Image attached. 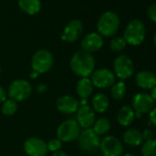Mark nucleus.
<instances>
[{"mask_svg":"<svg viewBox=\"0 0 156 156\" xmlns=\"http://www.w3.org/2000/svg\"><path fill=\"white\" fill-rule=\"evenodd\" d=\"M96 61L92 53L83 50L74 52L70 60V67L74 74L81 78L89 77L95 71Z\"/></svg>","mask_w":156,"mask_h":156,"instance_id":"f257e3e1","label":"nucleus"},{"mask_svg":"<svg viewBox=\"0 0 156 156\" xmlns=\"http://www.w3.org/2000/svg\"><path fill=\"white\" fill-rule=\"evenodd\" d=\"M146 36V30L144 23L140 20H133L127 25L123 38L126 41L127 44L131 46H139L140 45Z\"/></svg>","mask_w":156,"mask_h":156,"instance_id":"f03ea898","label":"nucleus"},{"mask_svg":"<svg viewBox=\"0 0 156 156\" xmlns=\"http://www.w3.org/2000/svg\"><path fill=\"white\" fill-rule=\"evenodd\" d=\"M119 24V16L112 11H107L100 16L98 21L97 28L98 34L104 37H112L117 33Z\"/></svg>","mask_w":156,"mask_h":156,"instance_id":"7ed1b4c3","label":"nucleus"},{"mask_svg":"<svg viewBox=\"0 0 156 156\" xmlns=\"http://www.w3.org/2000/svg\"><path fill=\"white\" fill-rule=\"evenodd\" d=\"M81 132V128L75 119H69L62 122L56 130L57 139L62 142H72L78 139Z\"/></svg>","mask_w":156,"mask_h":156,"instance_id":"20e7f679","label":"nucleus"},{"mask_svg":"<svg viewBox=\"0 0 156 156\" xmlns=\"http://www.w3.org/2000/svg\"><path fill=\"white\" fill-rule=\"evenodd\" d=\"M7 92L10 99L16 102H21L30 97L32 93V87L28 80L17 79L10 83Z\"/></svg>","mask_w":156,"mask_h":156,"instance_id":"39448f33","label":"nucleus"},{"mask_svg":"<svg viewBox=\"0 0 156 156\" xmlns=\"http://www.w3.org/2000/svg\"><path fill=\"white\" fill-rule=\"evenodd\" d=\"M53 55L48 50L37 51L31 58L32 71L37 73H45L51 70L53 65Z\"/></svg>","mask_w":156,"mask_h":156,"instance_id":"423d86ee","label":"nucleus"},{"mask_svg":"<svg viewBox=\"0 0 156 156\" xmlns=\"http://www.w3.org/2000/svg\"><path fill=\"white\" fill-rule=\"evenodd\" d=\"M113 70L115 76L119 78L121 81L129 79L133 75L135 70L133 61L128 55L120 54L114 60Z\"/></svg>","mask_w":156,"mask_h":156,"instance_id":"0eeeda50","label":"nucleus"},{"mask_svg":"<svg viewBox=\"0 0 156 156\" xmlns=\"http://www.w3.org/2000/svg\"><path fill=\"white\" fill-rule=\"evenodd\" d=\"M78 146L80 150L85 152H95L99 149L100 138L94 132L92 129H86L81 130L80 135L77 139Z\"/></svg>","mask_w":156,"mask_h":156,"instance_id":"6e6552de","label":"nucleus"},{"mask_svg":"<svg viewBox=\"0 0 156 156\" xmlns=\"http://www.w3.org/2000/svg\"><path fill=\"white\" fill-rule=\"evenodd\" d=\"M155 102L150 96V94L140 92L134 95L131 100V108L135 112V118L140 119L144 114L149 112L154 108Z\"/></svg>","mask_w":156,"mask_h":156,"instance_id":"1a4fd4ad","label":"nucleus"},{"mask_svg":"<svg viewBox=\"0 0 156 156\" xmlns=\"http://www.w3.org/2000/svg\"><path fill=\"white\" fill-rule=\"evenodd\" d=\"M90 80L94 87L107 89L111 87L116 82L114 73L108 68H99L95 70L90 75Z\"/></svg>","mask_w":156,"mask_h":156,"instance_id":"9d476101","label":"nucleus"},{"mask_svg":"<svg viewBox=\"0 0 156 156\" xmlns=\"http://www.w3.org/2000/svg\"><path fill=\"white\" fill-rule=\"evenodd\" d=\"M99 149L102 156H121L123 154L122 142L113 135H108L100 141Z\"/></svg>","mask_w":156,"mask_h":156,"instance_id":"9b49d317","label":"nucleus"},{"mask_svg":"<svg viewBox=\"0 0 156 156\" xmlns=\"http://www.w3.org/2000/svg\"><path fill=\"white\" fill-rule=\"evenodd\" d=\"M24 151L28 156H46L48 151L47 143L41 138H28L23 144Z\"/></svg>","mask_w":156,"mask_h":156,"instance_id":"f8f14e48","label":"nucleus"},{"mask_svg":"<svg viewBox=\"0 0 156 156\" xmlns=\"http://www.w3.org/2000/svg\"><path fill=\"white\" fill-rule=\"evenodd\" d=\"M75 120L81 129H91L96 121V112L88 105L81 106L76 111Z\"/></svg>","mask_w":156,"mask_h":156,"instance_id":"ddd939ff","label":"nucleus"},{"mask_svg":"<svg viewBox=\"0 0 156 156\" xmlns=\"http://www.w3.org/2000/svg\"><path fill=\"white\" fill-rule=\"evenodd\" d=\"M83 33V23L78 20H71L64 28L61 39L63 41L73 42L81 37Z\"/></svg>","mask_w":156,"mask_h":156,"instance_id":"4468645a","label":"nucleus"},{"mask_svg":"<svg viewBox=\"0 0 156 156\" xmlns=\"http://www.w3.org/2000/svg\"><path fill=\"white\" fill-rule=\"evenodd\" d=\"M56 108L62 114H74L79 108V101L70 95H64L57 99Z\"/></svg>","mask_w":156,"mask_h":156,"instance_id":"2eb2a0df","label":"nucleus"},{"mask_svg":"<svg viewBox=\"0 0 156 156\" xmlns=\"http://www.w3.org/2000/svg\"><path fill=\"white\" fill-rule=\"evenodd\" d=\"M104 45V41L101 35H99L97 32H91L84 37V39L81 41V47L82 50L92 53L98 50H100Z\"/></svg>","mask_w":156,"mask_h":156,"instance_id":"dca6fc26","label":"nucleus"},{"mask_svg":"<svg viewBox=\"0 0 156 156\" xmlns=\"http://www.w3.org/2000/svg\"><path fill=\"white\" fill-rule=\"evenodd\" d=\"M135 83L140 89L151 90L156 86V75L150 71H140L135 76Z\"/></svg>","mask_w":156,"mask_h":156,"instance_id":"f3484780","label":"nucleus"},{"mask_svg":"<svg viewBox=\"0 0 156 156\" xmlns=\"http://www.w3.org/2000/svg\"><path fill=\"white\" fill-rule=\"evenodd\" d=\"M135 119V112L131 106L129 105L121 107L117 113V121L122 127H129Z\"/></svg>","mask_w":156,"mask_h":156,"instance_id":"a211bd4d","label":"nucleus"},{"mask_svg":"<svg viewBox=\"0 0 156 156\" xmlns=\"http://www.w3.org/2000/svg\"><path fill=\"white\" fill-rule=\"evenodd\" d=\"M94 91V86L89 77L80 78L76 84V94L82 99H87Z\"/></svg>","mask_w":156,"mask_h":156,"instance_id":"6ab92c4d","label":"nucleus"},{"mask_svg":"<svg viewBox=\"0 0 156 156\" xmlns=\"http://www.w3.org/2000/svg\"><path fill=\"white\" fill-rule=\"evenodd\" d=\"M123 141L131 147H137L143 143V137L141 131L135 128L128 129L123 134Z\"/></svg>","mask_w":156,"mask_h":156,"instance_id":"aec40b11","label":"nucleus"},{"mask_svg":"<svg viewBox=\"0 0 156 156\" xmlns=\"http://www.w3.org/2000/svg\"><path fill=\"white\" fill-rule=\"evenodd\" d=\"M92 109L98 113H104L109 107V99L104 93H97L92 98Z\"/></svg>","mask_w":156,"mask_h":156,"instance_id":"412c9836","label":"nucleus"},{"mask_svg":"<svg viewBox=\"0 0 156 156\" xmlns=\"http://www.w3.org/2000/svg\"><path fill=\"white\" fill-rule=\"evenodd\" d=\"M19 6L20 9L28 15L38 14L41 9L40 0H19Z\"/></svg>","mask_w":156,"mask_h":156,"instance_id":"4be33fe9","label":"nucleus"},{"mask_svg":"<svg viewBox=\"0 0 156 156\" xmlns=\"http://www.w3.org/2000/svg\"><path fill=\"white\" fill-rule=\"evenodd\" d=\"M111 128V123L107 118H100L98 119H96L93 127L91 128L96 134L98 136L107 134Z\"/></svg>","mask_w":156,"mask_h":156,"instance_id":"5701e85b","label":"nucleus"},{"mask_svg":"<svg viewBox=\"0 0 156 156\" xmlns=\"http://www.w3.org/2000/svg\"><path fill=\"white\" fill-rule=\"evenodd\" d=\"M110 88H111L110 89L111 97L115 100H121L126 96V93H127V86L121 80L119 81V82H115L114 85Z\"/></svg>","mask_w":156,"mask_h":156,"instance_id":"b1692460","label":"nucleus"},{"mask_svg":"<svg viewBox=\"0 0 156 156\" xmlns=\"http://www.w3.org/2000/svg\"><path fill=\"white\" fill-rule=\"evenodd\" d=\"M140 153L141 156H156V139L143 141Z\"/></svg>","mask_w":156,"mask_h":156,"instance_id":"393cba45","label":"nucleus"},{"mask_svg":"<svg viewBox=\"0 0 156 156\" xmlns=\"http://www.w3.org/2000/svg\"><path fill=\"white\" fill-rule=\"evenodd\" d=\"M1 110L2 113L5 116H13L14 114H16L17 110H18V104L16 101L10 99V98H7L1 106Z\"/></svg>","mask_w":156,"mask_h":156,"instance_id":"a878e982","label":"nucleus"},{"mask_svg":"<svg viewBox=\"0 0 156 156\" xmlns=\"http://www.w3.org/2000/svg\"><path fill=\"white\" fill-rule=\"evenodd\" d=\"M127 42L123 37H115L110 41V49L114 52H120L125 50Z\"/></svg>","mask_w":156,"mask_h":156,"instance_id":"bb28decb","label":"nucleus"},{"mask_svg":"<svg viewBox=\"0 0 156 156\" xmlns=\"http://www.w3.org/2000/svg\"><path fill=\"white\" fill-rule=\"evenodd\" d=\"M46 143H47L48 151H52V152H56V151H61L62 145V142L60 140H58L57 138L56 139H51V140H50Z\"/></svg>","mask_w":156,"mask_h":156,"instance_id":"cd10ccee","label":"nucleus"},{"mask_svg":"<svg viewBox=\"0 0 156 156\" xmlns=\"http://www.w3.org/2000/svg\"><path fill=\"white\" fill-rule=\"evenodd\" d=\"M147 14L149 19L154 23H156V4H151L149 6L147 9Z\"/></svg>","mask_w":156,"mask_h":156,"instance_id":"c85d7f7f","label":"nucleus"},{"mask_svg":"<svg viewBox=\"0 0 156 156\" xmlns=\"http://www.w3.org/2000/svg\"><path fill=\"white\" fill-rule=\"evenodd\" d=\"M149 124H152L156 126V107H154L149 112Z\"/></svg>","mask_w":156,"mask_h":156,"instance_id":"c756f323","label":"nucleus"},{"mask_svg":"<svg viewBox=\"0 0 156 156\" xmlns=\"http://www.w3.org/2000/svg\"><path fill=\"white\" fill-rule=\"evenodd\" d=\"M141 133H142V137H143V140H144V141L154 139V138H153V132H152V130L150 129H145Z\"/></svg>","mask_w":156,"mask_h":156,"instance_id":"7c9ffc66","label":"nucleus"},{"mask_svg":"<svg viewBox=\"0 0 156 156\" xmlns=\"http://www.w3.org/2000/svg\"><path fill=\"white\" fill-rule=\"evenodd\" d=\"M8 98V92L3 87H0V104H2Z\"/></svg>","mask_w":156,"mask_h":156,"instance_id":"2f4dec72","label":"nucleus"},{"mask_svg":"<svg viewBox=\"0 0 156 156\" xmlns=\"http://www.w3.org/2000/svg\"><path fill=\"white\" fill-rule=\"evenodd\" d=\"M150 96L151 97V98L153 99V101L156 102V86H155L152 89H151V94H150Z\"/></svg>","mask_w":156,"mask_h":156,"instance_id":"473e14b6","label":"nucleus"},{"mask_svg":"<svg viewBox=\"0 0 156 156\" xmlns=\"http://www.w3.org/2000/svg\"><path fill=\"white\" fill-rule=\"evenodd\" d=\"M51 156H69V155L65 151H59L53 152Z\"/></svg>","mask_w":156,"mask_h":156,"instance_id":"72a5a7b5","label":"nucleus"},{"mask_svg":"<svg viewBox=\"0 0 156 156\" xmlns=\"http://www.w3.org/2000/svg\"><path fill=\"white\" fill-rule=\"evenodd\" d=\"M30 76L31 78H36V77H38V76H39V73H37L36 72L32 71V73L30 74Z\"/></svg>","mask_w":156,"mask_h":156,"instance_id":"f704fd0d","label":"nucleus"},{"mask_svg":"<svg viewBox=\"0 0 156 156\" xmlns=\"http://www.w3.org/2000/svg\"><path fill=\"white\" fill-rule=\"evenodd\" d=\"M121 156H136V155H134V154H132V153H125V154H122Z\"/></svg>","mask_w":156,"mask_h":156,"instance_id":"c9c22d12","label":"nucleus"},{"mask_svg":"<svg viewBox=\"0 0 156 156\" xmlns=\"http://www.w3.org/2000/svg\"><path fill=\"white\" fill-rule=\"evenodd\" d=\"M153 43H154V45L156 46V31H155L154 36H153Z\"/></svg>","mask_w":156,"mask_h":156,"instance_id":"e433bc0d","label":"nucleus"},{"mask_svg":"<svg viewBox=\"0 0 156 156\" xmlns=\"http://www.w3.org/2000/svg\"><path fill=\"white\" fill-rule=\"evenodd\" d=\"M0 74H1V68H0Z\"/></svg>","mask_w":156,"mask_h":156,"instance_id":"4c0bfd02","label":"nucleus"},{"mask_svg":"<svg viewBox=\"0 0 156 156\" xmlns=\"http://www.w3.org/2000/svg\"><path fill=\"white\" fill-rule=\"evenodd\" d=\"M98 156H102V155H98Z\"/></svg>","mask_w":156,"mask_h":156,"instance_id":"58836bf2","label":"nucleus"}]
</instances>
